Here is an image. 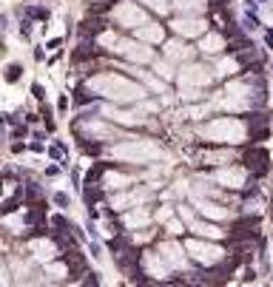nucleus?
Instances as JSON below:
<instances>
[{
  "mask_svg": "<svg viewBox=\"0 0 273 287\" xmlns=\"http://www.w3.org/2000/svg\"><path fill=\"white\" fill-rule=\"evenodd\" d=\"M148 225V211H134V214L125 216V227H140Z\"/></svg>",
  "mask_w": 273,
  "mask_h": 287,
  "instance_id": "6ab92c4d",
  "label": "nucleus"
},
{
  "mask_svg": "<svg viewBox=\"0 0 273 287\" xmlns=\"http://www.w3.org/2000/svg\"><path fill=\"white\" fill-rule=\"evenodd\" d=\"M157 71H159V74H162V77H165V80H171V77H174V68H171V66H168V63H157Z\"/></svg>",
  "mask_w": 273,
  "mask_h": 287,
  "instance_id": "b1692460",
  "label": "nucleus"
},
{
  "mask_svg": "<svg viewBox=\"0 0 273 287\" xmlns=\"http://www.w3.org/2000/svg\"><path fill=\"white\" fill-rule=\"evenodd\" d=\"M171 26H174L182 37H199L202 31H205V20H199V17H179Z\"/></svg>",
  "mask_w": 273,
  "mask_h": 287,
  "instance_id": "6e6552de",
  "label": "nucleus"
},
{
  "mask_svg": "<svg viewBox=\"0 0 273 287\" xmlns=\"http://www.w3.org/2000/svg\"><path fill=\"white\" fill-rule=\"evenodd\" d=\"M211 68H205V66H188V68H182V74H179V83L185 88H199V86H208L211 83Z\"/></svg>",
  "mask_w": 273,
  "mask_h": 287,
  "instance_id": "423d86ee",
  "label": "nucleus"
},
{
  "mask_svg": "<svg viewBox=\"0 0 273 287\" xmlns=\"http://www.w3.org/2000/svg\"><path fill=\"white\" fill-rule=\"evenodd\" d=\"M174 6L179 9V12H202L205 9V0H174Z\"/></svg>",
  "mask_w": 273,
  "mask_h": 287,
  "instance_id": "f3484780",
  "label": "nucleus"
},
{
  "mask_svg": "<svg viewBox=\"0 0 273 287\" xmlns=\"http://www.w3.org/2000/svg\"><path fill=\"white\" fill-rule=\"evenodd\" d=\"M142 199H148V190H134V194H122L114 199V208H131V205H140Z\"/></svg>",
  "mask_w": 273,
  "mask_h": 287,
  "instance_id": "f8f14e48",
  "label": "nucleus"
},
{
  "mask_svg": "<svg viewBox=\"0 0 273 287\" xmlns=\"http://www.w3.org/2000/svg\"><path fill=\"white\" fill-rule=\"evenodd\" d=\"M222 37L219 34H208V37H202V43H199V49L202 51H208V54H216V51H222Z\"/></svg>",
  "mask_w": 273,
  "mask_h": 287,
  "instance_id": "dca6fc26",
  "label": "nucleus"
},
{
  "mask_svg": "<svg viewBox=\"0 0 273 287\" xmlns=\"http://www.w3.org/2000/svg\"><path fill=\"white\" fill-rule=\"evenodd\" d=\"M145 267L151 270V276H159L162 279L165 273H168V267H165V262L159 259V253H148L145 256Z\"/></svg>",
  "mask_w": 273,
  "mask_h": 287,
  "instance_id": "ddd939ff",
  "label": "nucleus"
},
{
  "mask_svg": "<svg viewBox=\"0 0 273 287\" xmlns=\"http://www.w3.org/2000/svg\"><path fill=\"white\" fill-rule=\"evenodd\" d=\"M6 281H9V279H6V270L0 267V284H6Z\"/></svg>",
  "mask_w": 273,
  "mask_h": 287,
  "instance_id": "cd10ccee",
  "label": "nucleus"
},
{
  "mask_svg": "<svg viewBox=\"0 0 273 287\" xmlns=\"http://www.w3.org/2000/svg\"><path fill=\"white\" fill-rule=\"evenodd\" d=\"M114 20L120 26H125V29H140L148 17L137 3H120V6L114 9Z\"/></svg>",
  "mask_w": 273,
  "mask_h": 287,
  "instance_id": "20e7f679",
  "label": "nucleus"
},
{
  "mask_svg": "<svg viewBox=\"0 0 273 287\" xmlns=\"http://www.w3.org/2000/svg\"><path fill=\"white\" fill-rule=\"evenodd\" d=\"M216 182L225 185V188H242L245 171H239V168H225V171L216 174Z\"/></svg>",
  "mask_w": 273,
  "mask_h": 287,
  "instance_id": "9b49d317",
  "label": "nucleus"
},
{
  "mask_svg": "<svg viewBox=\"0 0 273 287\" xmlns=\"http://www.w3.org/2000/svg\"><path fill=\"white\" fill-rule=\"evenodd\" d=\"M114 51H120V54H125L128 60H134V63H148L151 60V49H145L142 43H125V40H117L114 43Z\"/></svg>",
  "mask_w": 273,
  "mask_h": 287,
  "instance_id": "0eeeda50",
  "label": "nucleus"
},
{
  "mask_svg": "<svg viewBox=\"0 0 273 287\" xmlns=\"http://www.w3.org/2000/svg\"><path fill=\"white\" fill-rule=\"evenodd\" d=\"M159 259H162L165 264H171V267H185V256H182V247H176V244H162L159 247Z\"/></svg>",
  "mask_w": 273,
  "mask_h": 287,
  "instance_id": "9d476101",
  "label": "nucleus"
},
{
  "mask_svg": "<svg viewBox=\"0 0 273 287\" xmlns=\"http://www.w3.org/2000/svg\"><path fill=\"white\" fill-rule=\"evenodd\" d=\"M140 40H145V43H159L162 40V29L159 26H154V23H142L140 26Z\"/></svg>",
  "mask_w": 273,
  "mask_h": 287,
  "instance_id": "4468645a",
  "label": "nucleus"
},
{
  "mask_svg": "<svg viewBox=\"0 0 273 287\" xmlns=\"http://www.w3.org/2000/svg\"><path fill=\"white\" fill-rule=\"evenodd\" d=\"M185 251H188L196 262H202V264H213V262H219V259H222V251H219L216 244L196 242V239H191V242L185 244Z\"/></svg>",
  "mask_w": 273,
  "mask_h": 287,
  "instance_id": "39448f33",
  "label": "nucleus"
},
{
  "mask_svg": "<svg viewBox=\"0 0 273 287\" xmlns=\"http://www.w3.org/2000/svg\"><path fill=\"white\" fill-rule=\"evenodd\" d=\"M131 177H122V174H108L105 177V188H128Z\"/></svg>",
  "mask_w": 273,
  "mask_h": 287,
  "instance_id": "412c9836",
  "label": "nucleus"
},
{
  "mask_svg": "<svg viewBox=\"0 0 273 287\" xmlns=\"http://www.w3.org/2000/svg\"><path fill=\"white\" fill-rule=\"evenodd\" d=\"M199 208H202V214L213 216V219H225V216H228V211L219 208L216 202H199Z\"/></svg>",
  "mask_w": 273,
  "mask_h": 287,
  "instance_id": "a211bd4d",
  "label": "nucleus"
},
{
  "mask_svg": "<svg viewBox=\"0 0 273 287\" xmlns=\"http://www.w3.org/2000/svg\"><path fill=\"white\" fill-rule=\"evenodd\" d=\"M142 3H148V6H151L154 12H159V14L168 12V0H142Z\"/></svg>",
  "mask_w": 273,
  "mask_h": 287,
  "instance_id": "4be33fe9",
  "label": "nucleus"
},
{
  "mask_svg": "<svg viewBox=\"0 0 273 287\" xmlns=\"http://www.w3.org/2000/svg\"><path fill=\"white\" fill-rule=\"evenodd\" d=\"M88 88L94 94H103V97L114 100V103H134V100H140L145 94L142 86L120 77V74H100V77H94L88 83Z\"/></svg>",
  "mask_w": 273,
  "mask_h": 287,
  "instance_id": "f257e3e1",
  "label": "nucleus"
},
{
  "mask_svg": "<svg viewBox=\"0 0 273 287\" xmlns=\"http://www.w3.org/2000/svg\"><path fill=\"white\" fill-rule=\"evenodd\" d=\"M29 251H31V256L40 259V262H51V259H54V253H57V247L49 242V239H31V242H29Z\"/></svg>",
  "mask_w": 273,
  "mask_h": 287,
  "instance_id": "1a4fd4ad",
  "label": "nucleus"
},
{
  "mask_svg": "<svg viewBox=\"0 0 273 287\" xmlns=\"http://www.w3.org/2000/svg\"><path fill=\"white\" fill-rule=\"evenodd\" d=\"M114 159H125V162H154L162 157V148L154 140H128L111 151Z\"/></svg>",
  "mask_w": 273,
  "mask_h": 287,
  "instance_id": "f03ea898",
  "label": "nucleus"
},
{
  "mask_svg": "<svg viewBox=\"0 0 273 287\" xmlns=\"http://www.w3.org/2000/svg\"><path fill=\"white\" fill-rule=\"evenodd\" d=\"M3 77H6V80H17L20 77V66H9L6 71H3Z\"/></svg>",
  "mask_w": 273,
  "mask_h": 287,
  "instance_id": "393cba45",
  "label": "nucleus"
},
{
  "mask_svg": "<svg viewBox=\"0 0 273 287\" xmlns=\"http://www.w3.org/2000/svg\"><path fill=\"white\" fill-rule=\"evenodd\" d=\"M231 71H236V63H233V60H222V63H219V74H231Z\"/></svg>",
  "mask_w": 273,
  "mask_h": 287,
  "instance_id": "5701e85b",
  "label": "nucleus"
},
{
  "mask_svg": "<svg viewBox=\"0 0 273 287\" xmlns=\"http://www.w3.org/2000/svg\"><path fill=\"white\" fill-rule=\"evenodd\" d=\"M49 273L57 276V279H63V276H66V267H63V264H49Z\"/></svg>",
  "mask_w": 273,
  "mask_h": 287,
  "instance_id": "a878e982",
  "label": "nucleus"
},
{
  "mask_svg": "<svg viewBox=\"0 0 273 287\" xmlns=\"http://www.w3.org/2000/svg\"><path fill=\"white\" fill-rule=\"evenodd\" d=\"M168 231H171V233H179V231H182L179 222H168Z\"/></svg>",
  "mask_w": 273,
  "mask_h": 287,
  "instance_id": "bb28decb",
  "label": "nucleus"
},
{
  "mask_svg": "<svg viewBox=\"0 0 273 287\" xmlns=\"http://www.w3.org/2000/svg\"><path fill=\"white\" fill-rule=\"evenodd\" d=\"M202 137H208L211 142H242L245 137V125L239 120L231 117H222V120H213L202 128Z\"/></svg>",
  "mask_w": 273,
  "mask_h": 287,
  "instance_id": "7ed1b4c3",
  "label": "nucleus"
},
{
  "mask_svg": "<svg viewBox=\"0 0 273 287\" xmlns=\"http://www.w3.org/2000/svg\"><path fill=\"white\" fill-rule=\"evenodd\" d=\"M191 231H194V233H202V236H211V239L222 236V231H216L213 225H202V222H194V219H191Z\"/></svg>",
  "mask_w": 273,
  "mask_h": 287,
  "instance_id": "aec40b11",
  "label": "nucleus"
},
{
  "mask_svg": "<svg viewBox=\"0 0 273 287\" xmlns=\"http://www.w3.org/2000/svg\"><path fill=\"white\" fill-rule=\"evenodd\" d=\"M165 54H168L171 60H188V57H191V49H188L185 43H176V40H174V43L165 46Z\"/></svg>",
  "mask_w": 273,
  "mask_h": 287,
  "instance_id": "2eb2a0df",
  "label": "nucleus"
}]
</instances>
